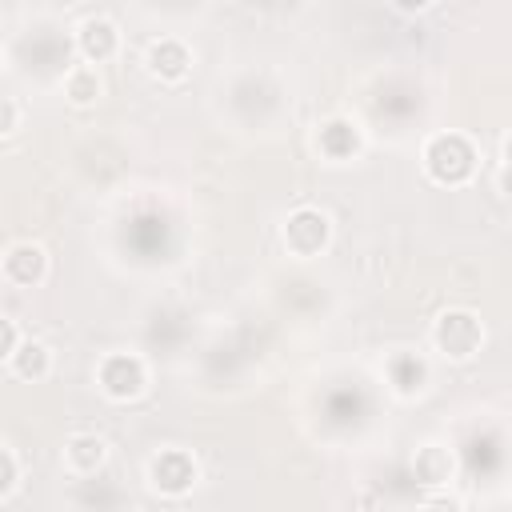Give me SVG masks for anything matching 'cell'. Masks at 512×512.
I'll list each match as a JSON object with an SVG mask.
<instances>
[{
  "instance_id": "1",
  "label": "cell",
  "mask_w": 512,
  "mask_h": 512,
  "mask_svg": "<svg viewBox=\"0 0 512 512\" xmlns=\"http://www.w3.org/2000/svg\"><path fill=\"white\" fill-rule=\"evenodd\" d=\"M432 344H436V352H440L444 360L464 364V360H472V356L484 348V324H480V316L468 312V308H448V312H440L436 324H432Z\"/></svg>"
},
{
  "instance_id": "2",
  "label": "cell",
  "mask_w": 512,
  "mask_h": 512,
  "mask_svg": "<svg viewBox=\"0 0 512 512\" xmlns=\"http://www.w3.org/2000/svg\"><path fill=\"white\" fill-rule=\"evenodd\" d=\"M476 168V152L460 132H440L424 144V172L436 184H464Z\"/></svg>"
},
{
  "instance_id": "3",
  "label": "cell",
  "mask_w": 512,
  "mask_h": 512,
  "mask_svg": "<svg viewBox=\"0 0 512 512\" xmlns=\"http://www.w3.org/2000/svg\"><path fill=\"white\" fill-rule=\"evenodd\" d=\"M280 240H284L288 256L312 260V256H320V252L328 248V240H332V220H328V212H320V208H296V212H288V220H284V228H280Z\"/></svg>"
},
{
  "instance_id": "4",
  "label": "cell",
  "mask_w": 512,
  "mask_h": 512,
  "mask_svg": "<svg viewBox=\"0 0 512 512\" xmlns=\"http://www.w3.org/2000/svg\"><path fill=\"white\" fill-rule=\"evenodd\" d=\"M96 384L108 400L124 404V400H136L144 388H148V364L132 352H108L100 364H96Z\"/></svg>"
},
{
  "instance_id": "5",
  "label": "cell",
  "mask_w": 512,
  "mask_h": 512,
  "mask_svg": "<svg viewBox=\"0 0 512 512\" xmlns=\"http://www.w3.org/2000/svg\"><path fill=\"white\" fill-rule=\"evenodd\" d=\"M196 476H200V468L184 448H164V452H156L148 460V484H152V492H160L168 500L188 496Z\"/></svg>"
},
{
  "instance_id": "6",
  "label": "cell",
  "mask_w": 512,
  "mask_h": 512,
  "mask_svg": "<svg viewBox=\"0 0 512 512\" xmlns=\"http://www.w3.org/2000/svg\"><path fill=\"white\" fill-rule=\"evenodd\" d=\"M0 268H4V280L12 288H36L48 276V252L32 240H16V244H8Z\"/></svg>"
},
{
  "instance_id": "7",
  "label": "cell",
  "mask_w": 512,
  "mask_h": 512,
  "mask_svg": "<svg viewBox=\"0 0 512 512\" xmlns=\"http://www.w3.org/2000/svg\"><path fill=\"white\" fill-rule=\"evenodd\" d=\"M76 48H80L84 64H104L120 52V28L108 16H88L76 28Z\"/></svg>"
},
{
  "instance_id": "8",
  "label": "cell",
  "mask_w": 512,
  "mask_h": 512,
  "mask_svg": "<svg viewBox=\"0 0 512 512\" xmlns=\"http://www.w3.org/2000/svg\"><path fill=\"white\" fill-rule=\"evenodd\" d=\"M60 460H64V468H68L72 476L84 480V476H96V472L104 468V460H108V444H104L96 432H76V436L64 440Z\"/></svg>"
},
{
  "instance_id": "9",
  "label": "cell",
  "mask_w": 512,
  "mask_h": 512,
  "mask_svg": "<svg viewBox=\"0 0 512 512\" xmlns=\"http://www.w3.org/2000/svg\"><path fill=\"white\" fill-rule=\"evenodd\" d=\"M188 68H192V52H188L180 40H172V36L152 40V48H148V72H152L156 80L176 84V80L188 76Z\"/></svg>"
},
{
  "instance_id": "10",
  "label": "cell",
  "mask_w": 512,
  "mask_h": 512,
  "mask_svg": "<svg viewBox=\"0 0 512 512\" xmlns=\"http://www.w3.org/2000/svg\"><path fill=\"white\" fill-rule=\"evenodd\" d=\"M384 372H388V384H392L396 396H420V392L428 388V364H424V356H416V352H396V356H388Z\"/></svg>"
},
{
  "instance_id": "11",
  "label": "cell",
  "mask_w": 512,
  "mask_h": 512,
  "mask_svg": "<svg viewBox=\"0 0 512 512\" xmlns=\"http://www.w3.org/2000/svg\"><path fill=\"white\" fill-rule=\"evenodd\" d=\"M4 368H8L16 380H28V384L48 380V376H52V348L40 344V340H20V348L4 360Z\"/></svg>"
},
{
  "instance_id": "12",
  "label": "cell",
  "mask_w": 512,
  "mask_h": 512,
  "mask_svg": "<svg viewBox=\"0 0 512 512\" xmlns=\"http://www.w3.org/2000/svg\"><path fill=\"white\" fill-rule=\"evenodd\" d=\"M64 96H68V104H76V108L96 104V100L104 96V80H100L96 64H76V68H68V72H64Z\"/></svg>"
},
{
  "instance_id": "13",
  "label": "cell",
  "mask_w": 512,
  "mask_h": 512,
  "mask_svg": "<svg viewBox=\"0 0 512 512\" xmlns=\"http://www.w3.org/2000/svg\"><path fill=\"white\" fill-rule=\"evenodd\" d=\"M316 144H320V152H324L328 160H348V156L360 148V136H356V124H348V120H328V124H320Z\"/></svg>"
},
{
  "instance_id": "14",
  "label": "cell",
  "mask_w": 512,
  "mask_h": 512,
  "mask_svg": "<svg viewBox=\"0 0 512 512\" xmlns=\"http://www.w3.org/2000/svg\"><path fill=\"white\" fill-rule=\"evenodd\" d=\"M412 468H416V476H420L424 484H448V480H452V452L440 448V444H424V448L416 452Z\"/></svg>"
},
{
  "instance_id": "15",
  "label": "cell",
  "mask_w": 512,
  "mask_h": 512,
  "mask_svg": "<svg viewBox=\"0 0 512 512\" xmlns=\"http://www.w3.org/2000/svg\"><path fill=\"white\" fill-rule=\"evenodd\" d=\"M16 484H20V460H16V448L4 444L0 448V500H12Z\"/></svg>"
},
{
  "instance_id": "16",
  "label": "cell",
  "mask_w": 512,
  "mask_h": 512,
  "mask_svg": "<svg viewBox=\"0 0 512 512\" xmlns=\"http://www.w3.org/2000/svg\"><path fill=\"white\" fill-rule=\"evenodd\" d=\"M16 348H20V328H16L12 316H4L0 320V360H8Z\"/></svg>"
},
{
  "instance_id": "17",
  "label": "cell",
  "mask_w": 512,
  "mask_h": 512,
  "mask_svg": "<svg viewBox=\"0 0 512 512\" xmlns=\"http://www.w3.org/2000/svg\"><path fill=\"white\" fill-rule=\"evenodd\" d=\"M16 128H20V108H16V100L8 96V100L0 104V132H4V136H12Z\"/></svg>"
},
{
  "instance_id": "18",
  "label": "cell",
  "mask_w": 512,
  "mask_h": 512,
  "mask_svg": "<svg viewBox=\"0 0 512 512\" xmlns=\"http://www.w3.org/2000/svg\"><path fill=\"white\" fill-rule=\"evenodd\" d=\"M432 0H392V8H400V12H424Z\"/></svg>"
},
{
  "instance_id": "19",
  "label": "cell",
  "mask_w": 512,
  "mask_h": 512,
  "mask_svg": "<svg viewBox=\"0 0 512 512\" xmlns=\"http://www.w3.org/2000/svg\"><path fill=\"white\" fill-rule=\"evenodd\" d=\"M504 164H508V172H512V136L504 140Z\"/></svg>"
}]
</instances>
